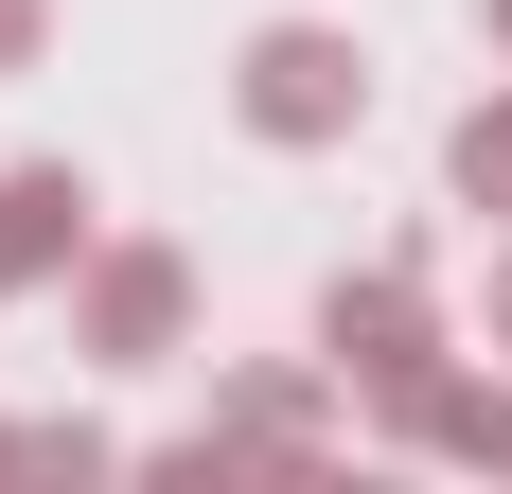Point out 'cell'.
Wrapping results in <instances>:
<instances>
[{
    "instance_id": "cell-3",
    "label": "cell",
    "mask_w": 512,
    "mask_h": 494,
    "mask_svg": "<svg viewBox=\"0 0 512 494\" xmlns=\"http://www.w3.org/2000/svg\"><path fill=\"white\" fill-rule=\"evenodd\" d=\"M71 336L106 371H159V353L195 336V265L177 247H89V283H71Z\"/></svg>"
},
{
    "instance_id": "cell-7",
    "label": "cell",
    "mask_w": 512,
    "mask_h": 494,
    "mask_svg": "<svg viewBox=\"0 0 512 494\" xmlns=\"http://www.w3.org/2000/svg\"><path fill=\"white\" fill-rule=\"evenodd\" d=\"M36 53H53V0H0V89H18Z\"/></svg>"
},
{
    "instance_id": "cell-2",
    "label": "cell",
    "mask_w": 512,
    "mask_h": 494,
    "mask_svg": "<svg viewBox=\"0 0 512 494\" xmlns=\"http://www.w3.org/2000/svg\"><path fill=\"white\" fill-rule=\"evenodd\" d=\"M318 353H336L354 389H389V406H407L424 371H442V318H424V247H389L371 283H336V300H318Z\"/></svg>"
},
{
    "instance_id": "cell-9",
    "label": "cell",
    "mask_w": 512,
    "mask_h": 494,
    "mask_svg": "<svg viewBox=\"0 0 512 494\" xmlns=\"http://www.w3.org/2000/svg\"><path fill=\"white\" fill-rule=\"evenodd\" d=\"M495 353H512V247H495Z\"/></svg>"
},
{
    "instance_id": "cell-10",
    "label": "cell",
    "mask_w": 512,
    "mask_h": 494,
    "mask_svg": "<svg viewBox=\"0 0 512 494\" xmlns=\"http://www.w3.org/2000/svg\"><path fill=\"white\" fill-rule=\"evenodd\" d=\"M495 53H512V0H495Z\"/></svg>"
},
{
    "instance_id": "cell-6",
    "label": "cell",
    "mask_w": 512,
    "mask_h": 494,
    "mask_svg": "<svg viewBox=\"0 0 512 494\" xmlns=\"http://www.w3.org/2000/svg\"><path fill=\"white\" fill-rule=\"evenodd\" d=\"M442 177H460V212H512V89H477V106H460Z\"/></svg>"
},
{
    "instance_id": "cell-5",
    "label": "cell",
    "mask_w": 512,
    "mask_h": 494,
    "mask_svg": "<svg viewBox=\"0 0 512 494\" xmlns=\"http://www.w3.org/2000/svg\"><path fill=\"white\" fill-rule=\"evenodd\" d=\"M195 442H265V459H283V442H318V389H301V371H248V389L195 424Z\"/></svg>"
},
{
    "instance_id": "cell-1",
    "label": "cell",
    "mask_w": 512,
    "mask_h": 494,
    "mask_svg": "<svg viewBox=\"0 0 512 494\" xmlns=\"http://www.w3.org/2000/svg\"><path fill=\"white\" fill-rule=\"evenodd\" d=\"M230 106H248V142L318 159V142H354V124H371V53L336 36V18H265V36L230 53Z\"/></svg>"
},
{
    "instance_id": "cell-4",
    "label": "cell",
    "mask_w": 512,
    "mask_h": 494,
    "mask_svg": "<svg viewBox=\"0 0 512 494\" xmlns=\"http://www.w3.org/2000/svg\"><path fill=\"white\" fill-rule=\"evenodd\" d=\"M71 265H89V177H71V159H18V177H0V300L71 283Z\"/></svg>"
},
{
    "instance_id": "cell-8",
    "label": "cell",
    "mask_w": 512,
    "mask_h": 494,
    "mask_svg": "<svg viewBox=\"0 0 512 494\" xmlns=\"http://www.w3.org/2000/svg\"><path fill=\"white\" fill-rule=\"evenodd\" d=\"M0 477H36V424H0Z\"/></svg>"
}]
</instances>
